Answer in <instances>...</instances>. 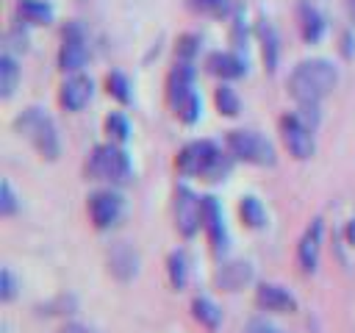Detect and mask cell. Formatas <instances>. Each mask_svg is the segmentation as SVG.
Here are the masks:
<instances>
[{"label": "cell", "mask_w": 355, "mask_h": 333, "mask_svg": "<svg viewBox=\"0 0 355 333\" xmlns=\"http://www.w3.org/2000/svg\"><path fill=\"white\" fill-rule=\"evenodd\" d=\"M338 80L336 67L327 58H305L300 61L288 75V94L297 103H319L333 92Z\"/></svg>", "instance_id": "1"}, {"label": "cell", "mask_w": 355, "mask_h": 333, "mask_svg": "<svg viewBox=\"0 0 355 333\" xmlns=\"http://www.w3.org/2000/svg\"><path fill=\"white\" fill-rule=\"evenodd\" d=\"M178 169L183 175H202L208 180H222L230 172V158L219 153V147L208 139H197L189 142L180 153H178Z\"/></svg>", "instance_id": "2"}, {"label": "cell", "mask_w": 355, "mask_h": 333, "mask_svg": "<svg viewBox=\"0 0 355 333\" xmlns=\"http://www.w3.org/2000/svg\"><path fill=\"white\" fill-rule=\"evenodd\" d=\"M14 130L28 139L39 155H44L47 161H55L58 153H61V144H58V130H55V122L50 119V114L39 105H31L25 108L17 119H14Z\"/></svg>", "instance_id": "3"}, {"label": "cell", "mask_w": 355, "mask_h": 333, "mask_svg": "<svg viewBox=\"0 0 355 333\" xmlns=\"http://www.w3.org/2000/svg\"><path fill=\"white\" fill-rule=\"evenodd\" d=\"M86 169L94 180H108V183H116V186H122L133 178L130 161H128L125 150L116 147V144H97L89 155Z\"/></svg>", "instance_id": "4"}, {"label": "cell", "mask_w": 355, "mask_h": 333, "mask_svg": "<svg viewBox=\"0 0 355 333\" xmlns=\"http://www.w3.org/2000/svg\"><path fill=\"white\" fill-rule=\"evenodd\" d=\"M227 150L233 158H241L255 166H272L275 164V147L269 139H263L255 130H230L227 133Z\"/></svg>", "instance_id": "5"}, {"label": "cell", "mask_w": 355, "mask_h": 333, "mask_svg": "<svg viewBox=\"0 0 355 333\" xmlns=\"http://www.w3.org/2000/svg\"><path fill=\"white\" fill-rule=\"evenodd\" d=\"M280 136H283V144L288 147V153L297 158V161H305L316 153V142H313V130L308 125L300 122V117L291 111L280 119Z\"/></svg>", "instance_id": "6"}, {"label": "cell", "mask_w": 355, "mask_h": 333, "mask_svg": "<svg viewBox=\"0 0 355 333\" xmlns=\"http://www.w3.org/2000/svg\"><path fill=\"white\" fill-rule=\"evenodd\" d=\"M175 225L189 239L202 225V197H197L189 186L175 189Z\"/></svg>", "instance_id": "7"}, {"label": "cell", "mask_w": 355, "mask_h": 333, "mask_svg": "<svg viewBox=\"0 0 355 333\" xmlns=\"http://www.w3.org/2000/svg\"><path fill=\"white\" fill-rule=\"evenodd\" d=\"M89 58V50H86V39H83V31L78 22H69L64 28V39H61V50H58V67L64 72H78Z\"/></svg>", "instance_id": "8"}, {"label": "cell", "mask_w": 355, "mask_h": 333, "mask_svg": "<svg viewBox=\"0 0 355 333\" xmlns=\"http://www.w3.org/2000/svg\"><path fill=\"white\" fill-rule=\"evenodd\" d=\"M86 205H89V216H92L94 228H100V230L111 228L119 219V214H122V197L116 191H111V189L92 191Z\"/></svg>", "instance_id": "9"}, {"label": "cell", "mask_w": 355, "mask_h": 333, "mask_svg": "<svg viewBox=\"0 0 355 333\" xmlns=\"http://www.w3.org/2000/svg\"><path fill=\"white\" fill-rule=\"evenodd\" d=\"M319 250H322V219H311V225L305 228L300 244H297V261L302 266V272H313L319 264Z\"/></svg>", "instance_id": "10"}, {"label": "cell", "mask_w": 355, "mask_h": 333, "mask_svg": "<svg viewBox=\"0 0 355 333\" xmlns=\"http://www.w3.org/2000/svg\"><path fill=\"white\" fill-rule=\"evenodd\" d=\"M92 92H94V86H92V80H89L86 75H72V78H67V80L61 83L58 100H61L64 108L80 111V108L92 100Z\"/></svg>", "instance_id": "11"}, {"label": "cell", "mask_w": 355, "mask_h": 333, "mask_svg": "<svg viewBox=\"0 0 355 333\" xmlns=\"http://www.w3.org/2000/svg\"><path fill=\"white\" fill-rule=\"evenodd\" d=\"M202 228L208 230V239L214 244L216 253H222L227 247V230H225V219H222V208L214 197H202Z\"/></svg>", "instance_id": "12"}, {"label": "cell", "mask_w": 355, "mask_h": 333, "mask_svg": "<svg viewBox=\"0 0 355 333\" xmlns=\"http://www.w3.org/2000/svg\"><path fill=\"white\" fill-rule=\"evenodd\" d=\"M255 302L263 308V311H277V314H288L297 308V300L288 289L277 286V283H261L258 291H255Z\"/></svg>", "instance_id": "13"}, {"label": "cell", "mask_w": 355, "mask_h": 333, "mask_svg": "<svg viewBox=\"0 0 355 333\" xmlns=\"http://www.w3.org/2000/svg\"><path fill=\"white\" fill-rule=\"evenodd\" d=\"M297 17H300V33L305 42H319L324 33V17L319 14V8L311 0H302L297 6Z\"/></svg>", "instance_id": "14"}, {"label": "cell", "mask_w": 355, "mask_h": 333, "mask_svg": "<svg viewBox=\"0 0 355 333\" xmlns=\"http://www.w3.org/2000/svg\"><path fill=\"white\" fill-rule=\"evenodd\" d=\"M250 280H252V266L247 261H230V264H222L216 269V283L225 291H239Z\"/></svg>", "instance_id": "15"}, {"label": "cell", "mask_w": 355, "mask_h": 333, "mask_svg": "<svg viewBox=\"0 0 355 333\" xmlns=\"http://www.w3.org/2000/svg\"><path fill=\"white\" fill-rule=\"evenodd\" d=\"M108 266L111 272L119 278V280H128L136 275V266H139V255L133 247H128L125 241H119L111 253H108Z\"/></svg>", "instance_id": "16"}, {"label": "cell", "mask_w": 355, "mask_h": 333, "mask_svg": "<svg viewBox=\"0 0 355 333\" xmlns=\"http://www.w3.org/2000/svg\"><path fill=\"white\" fill-rule=\"evenodd\" d=\"M191 78H194V69L189 61H178L175 69L169 72V83H166V92H169V103L175 105L180 97H186L191 89Z\"/></svg>", "instance_id": "17"}, {"label": "cell", "mask_w": 355, "mask_h": 333, "mask_svg": "<svg viewBox=\"0 0 355 333\" xmlns=\"http://www.w3.org/2000/svg\"><path fill=\"white\" fill-rule=\"evenodd\" d=\"M208 69L214 72V75H219V78H239V75H244V61L236 56V53H211L208 56Z\"/></svg>", "instance_id": "18"}, {"label": "cell", "mask_w": 355, "mask_h": 333, "mask_svg": "<svg viewBox=\"0 0 355 333\" xmlns=\"http://www.w3.org/2000/svg\"><path fill=\"white\" fill-rule=\"evenodd\" d=\"M258 39H261V50H263V64L272 72L277 67V31L269 19H258Z\"/></svg>", "instance_id": "19"}, {"label": "cell", "mask_w": 355, "mask_h": 333, "mask_svg": "<svg viewBox=\"0 0 355 333\" xmlns=\"http://www.w3.org/2000/svg\"><path fill=\"white\" fill-rule=\"evenodd\" d=\"M191 316H194L202 327H208V330H216L219 322H222V311H219L216 302L208 300V297H194V300H191Z\"/></svg>", "instance_id": "20"}, {"label": "cell", "mask_w": 355, "mask_h": 333, "mask_svg": "<svg viewBox=\"0 0 355 333\" xmlns=\"http://www.w3.org/2000/svg\"><path fill=\"white\" fill-rule=\"evenodd\" d=\"M17 14L31 25H47L53 19V8L44 0H17Z\"/></svg>", "instance_id": "21"}, {"label": "cell", "mask_w": 355, "mask_h": 333, "mask_svg": "<svg viewBox=\"0 0 355 333\" xmlns=\"http://www.w3.org/2000/svg\"><path fill=\"white\" fill-rule=\"evenodd\" d=\"M17 80H19V67H17V61H14L8 53H3V56H0V94H3V97H11L14 89H17Z\"/></svg>", "instance_id": "22"}, {"label": "cell", "mask_w": 355, "mask_h": 333, "mask_svg": "<svg viewBox=\"0 0 355 333\" xmlns=\"http://www.w3.org/2000/svg\"><path fill=\"white\" fill-rule=\"evenodd\" d=\"M239 214H241V219L250 228H263V222H266V211H263V205H261L258 197H241Z\"/></svg>", "instance_id": "23"}, {"label": "cell", "mask_w": 355, "mask_h": 333, "mask_svg": "<svg viewBox=\"0 0 355 333\" xmlns=\"http://www.w3.org/2000/svg\"><path fill=\"white\" fill-rule=\"evenodd\" d=\"M214 103H216L219 114H225V117H236V114H239V108H241L239 94H236L230 86H219V89L214 92Z\"/></svg>", "instance_id": "24"}, {"label": "cell", "mask_w": 355, "mask_h": 333, "mask_svg": "<svg viewBox=\"0 0 355 333\" xmlns=\"http://www.w3.org/2000/svg\"><path fill=\"white\" fill-rule=\"evenodd\" d=\"M172 108H175V114H178L186 125L197 122V117H200V97H197V92H189V94H186V97H180Z\"/></svg>", "instance_id": "25"}, {"label": "cell", "mask_w": 355, "mask_h": 333, "mask_svg": "<svg viewBox=\"0 0 355 333\" xmlns=\"http://www.w3.org/2000/svg\"><path fill=\"white\" fill-rule=\"evenodd\" d=\"M166 269H169V283H172L175 289H183V286H186V255H183L180 250L169 255Z\"/></svg>", "instance_id": "26"}, {"label": "cell", "mask_w": 355, "mask_h": 333, "mask_svg": "<svg viewBox=\"0 0 355 333\" xmlns=\"http://www.w3.org/2000/svg\"><path fill=\"white\" fill-rule=\"evenodd\" d=\"M105 86H108V94H114L119 103H128L130 100V86H128V78L122 72H108Z\"/></svg>", "instance_id": "27"}, {"label": "cell", "mask_w": 355, "mask_h": 333, "mask_svg": "<svg viewBox=\"0 0 355 333\" xmlns=\"http://www.w3.org/2000/svg\"><path fill=\"white\" fill-rule=\"evenodd\" d=\"M105 130H108V136L114 139V142H125L128 136H130V125H128V119L122 117V114H108L105 117Z\"/></svg>", "instance_id": "28"}, {"label": "cell", "mask_w": 355, "mask_h": 333, "mask_svg": "<svg viewBox=\"0 0 355 333\" xmlns=\"http://www.w3.org/2000/svg\"><path fill=\"white\" fill-rule=\"evenodd\" d=\"M189 8L208 14V17H222L230 8V0H189Z\"/></svg>", "instance_id": "29"}, {"label": "cell", "mask_w": 355, "mask_h": 333, "mask_svg": "<svg viewBox=\"0 0 355 333\" xmlns=\"http://www.w3.org/2000/svg\"><path fill=\"white\" fill-rule=\"evenodd\" d=\"M17 211V197H14V189L8 180L0 183V214L3 216H11Z\"/></svg>", "instance_id": "30"}, {"label": "cell", "mask_w": 355, "mask_h": 333, "mask_svg": "<svg viewBox=\"0 0 355 333\" xmlns=\"http://www.w3.org/2000/svg\"><path fill=\"white\" fill-rule=\"evenodd\" d=\"M6 44H8L11 50H25V47H28V33L22 31V25H11V28H8Z\"/></svg>", "instance_id": "31"}, {"label": "cell", "mask_w": 355, "mask_h": 333, "mask_svg": "<svg viewBox=\"0 0 355 333\" xmlns=\"http://www.w3.org/2000/svg\"><path fill=\"white\" fill-rule=\"evenodd\" d=\"M14 291H17V283H14V275L8 272V269H3L0 272V297L8 302L11 297H14Z\"/></svg>", "instance_id": "32"}, {"label": "cell", "mask_w": 355, "mask_h": 333, "mask_svg": "<svg viewBox=\"0 0 355 333\" xmlns=\"http://www.w3.org/2000/svg\"><path fill=\"white\" fill-rule=\"evenodd\" d=\"M247 333H286V330H280L277 325H272V322H266V319H252V322L247 325Z\"/></svg>", "instance_id": "33"}, {"label": "cell", "mask_w": 355, "mask_h": 333, "mask_svg": "<svg viewBox=\"0 0 355 333\" xmlns=\"http://www.w3.org/2000/svg\"><path fill=\"white\" fill-rule=\"evenodd\" d=\"M197 42H200L197 36H183V39H180V44H178V53H180L183 58H191V56H194V50H197Z\"/></svg>", "instance_id": "34"}, {"label": "cell", "mask_w": 355, "mask_h": 333, "mask_svg": "<svg viewBox=\"0 0 355 333\" xmlns=\"http://www.w3.org/2000/svg\"><path fill=\"white\" fill-rule=\"evenodd\" d=\"M58 333H94L92 327H86V325H78V322H69V325H64Z\"/></svg>", "instance_id": "35"}, {"label": "cell", "mask_w": 355, "mask_h": 333, "mask_svg": "<svg viewBox=\"0 0 355 333\" xmlns=\"http://www.w3.org/2000/svg\"><path fill=\"white\" fill-rule=\"evenodd\" d=\"M347 241H349V244H355V216L347 222Z\"/></svg>", "instance_id": "36"}]
</instances>
